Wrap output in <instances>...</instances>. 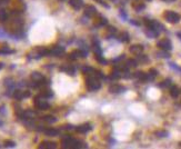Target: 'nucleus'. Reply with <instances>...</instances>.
<instances>
[{
    "mask_svg": "<svg viewBox=\"0 0 181 149\" xmlns=\"http://www.w3.org/2000/svg\"><path fill=\"white\" fill-rule=\"evenodd\" d=\"M86 87L89 91H97L101 88V82L97 77L90 75V76H87L86 78Z\"/></svg>",
    "mask_w": 181,
    "mask_h": 149,
    "instance_id": "1",
    "label": "nucleus"
},
{
    "mask_svg": "<svg viewBox=\"0 0 181 149\" xmlns=\"http://www.w3.org/2000/svg\"><path fill=\"white\" fill-rule=\"evenodd\" d=\"M163 18L166 19L167 21L170 22V24H178L180 21V15L177 13L176 11H172V10H167L163 13Z\"/></svg>",
    "mask_w": 181,
    "mask_h": 149,
    "instance_id": "2",
    "label": "nucleus"
},
{
    "mask_svg": "<svg viewBox=\"0 0 181 149\" xmlns=\"http://www.w3.org/2000/svg\"><path fill=\"white\" fill-rule=\"evenodd\" d=\"M77 143H78V140L72 138L71 136H67V137H65L61 140L62 147H63V148H68V149H76L77 148Z\"/></svg>",
    "mask_w": 181,
    "mask_h": 149,
    "instance_id": "3",
    "label": "nucleus"
},
{
    "mask_svg": "<svg viewBox=\"0 0 181 149\" xmlns=\"http://www.w3.org/2000/svg\"><path fill=\"white\" fill-rule=\"evenodd\" d=\"M43 98L41 95L40 96H37V97L34 98V106H36V108L37 109H40V110H47L48 108H49V103L47 102L46 100H43Z\"/></svg>",
    "mask_w": 181,
    "mask_h": 149,
    "instance_id": "4",
    "label": "nucleus"
},
{
    "mask_svg": "<svg viewBox=\"0 0 181 149\" xmlns=\"http://www.w3.org/2000/svg\"><path fill=\"white\" fill-rule=\"evenodd\" d=\"M158 47H159L161 50H166V51H170L172 49V43L171 41H170V39H168V38H163V39H161L160 41H158Z\"/></svg>",
    "mask_w": 181,
    "mask_h": 149,
    "instance_id": "5",
    "label": "nucleus"
},
{
    "mask_svg": "<svg viewBox=\"0 0 181 149\" xmlns=\"http://www.w3.org/2000/svg\"><path fill=\"white\" fill-rule=\"evenodd\" d=\"M98 15V12H97V8L95 6H91V5H88V6L85 7V16L87 17H93V16H97Z\"/></svg>",
    "mask_w": 181,
    "mask_h": 149,
    "instance_id": "6",
    "label": "nucleus"
},
{
    "mask_svg": "<svg viewBox=\"0 0 181 149\" xmlns=\"http://www.w3.org/2000/svg\"><path fill=\"white\" fill-rule=\"evenodd\" d=\"M63 52H65V48L60 46H55L49 49V55L51 56H61Z\"/></svg>",
    "mask_w": 181,
    "mask_h": 149,
    "instance_id": "7",
    "label": "nucleus"
},
{
    "mask_svg": "<svg viewBox=\"0 0 181 149\" xmlns=\"http://www.w3.org/2000/svg\"><path fill=\"white\" fill-rule=\"evenodd\" d=\"M60 71L68 73V75H70V76H74V73H76V68H74V66H70V65H63V66L60 67Z\"/></svg>",
    "mask_w": 181,
    "mask_h": 149,
    "instance_id": "8",
    "label": "nucleus"
},
{
    "mask_svg": "<svg viewBox=\"0 0 181 149\" xmlns=\"http://www.w3.org/2000/svg\"><path fill=\"white\" fill-rule=\"evenodd\" d=\"M91 129H92V127L90 124H82V125L78 126V127L76 128V131L79 132V134H86V132L90 131Z\"/></svg>",
    "mask_w": 181,
    "mask_h": 149,
    "instance_id": "9",
    "label": "nucleus"
},
{
    "mask_svg": "<svg viewBox=\"0 0 181 149\" xmlns=\"http://www.w3.org/2000/svg\"><path fill=\"white\" fill-rule=\"evenodd\" d=\"M30 96V92L29 91H21V90H16L13 92V97L17 99V100H21L24 98L26 97H29Z\"/></svg>",
    "mask_w": 181,
    "mask_h": 149,
    "instance_id": "10",
    "label": "nucleus"
},
{
    "mask_svg": "<svg viewBox=\"0 0 181 149\" xmlns=\"http://www.w3.org/2000/svg\"><path fill=\"white\" fill-rule=\"evenodd\" d=\"M143 46L142 45H133V46L130 47V52L131 54H133V55H140V54H142V51H143Z\"/></svg>",
    "mask_w": 181,
    "mask_h": 149,
    "instance_id": "11",
    "label": "nucleus"
},
{
    "mask_svg": "<svg viewBox=\"0 0 181 149\" xmlns=\"http://www.w3.org/2000/svg\"><path fill=\"white\" fill-rule=\"evenodd\" d=\"M69 5H70L74 10H79L82 8L83 2H82V0H69Z\"/></svg>",
    "mask_w": 181,
    "mask_h": 149,
    "instance_id": "12",
    "label": "nucleus"
},
{
    "mask_svg": "<svg viewBox=\"0 0 181 149\" xmlns=\"http://www.w3.org/2000/svg\"><path fill=\"white\" fill-rule=\"evenodd\" d=\"M123 90H126V88L120 85H112L109 87V91L111 94H119V92H122Z\"/></svg>",
    "mask_w": 181,
    "mask_h": 149,
    "instance_id": "13",
    "label": "nucleus"
},
{
    "mask_svg": "<svg viewBox=\"0 0 181 149\" xmlns=\"http://www.w3.org/2000/svg\"><path fill=\"white\" fill-rule=\"evenodd\" d=\"M40 149H55L57 148V143H50V141H43L39 145Z\"/></svg>",
    "mask_w": 181,
    "mask_h": 149,
    "instance_id": "14",
    "label": "nucleus"
},
{
    "mask_svg": "<svg viewBox=\"0 0 181 149\" xmlns=\"http://www.w3.org/2000/svg\"><path fill=\"white\" fill-rule=\"evenodd\" d=\"M107 24H108L107 18H104V17H102V16H100V15H98L97 20H95L96 27H102V26H106Z\"/></svg>",
    "mask_w": 181,
    "mask_h": 149,
    "instance_id": "15",
    "label": "nucleus"
},
{
    "mask_svg": "<svg viewBox=\"0 0 181 149\" xmlns=\"http://www.w3.org/2000/svg\"><path fill=\"white\" fill-rule=\"evenodd\" d=\"M133 77H136L138 80H140V81H148V76L146 73H142V71H138V73H136L135 75H133Z\"/></svg>",
    "mask_w": 181,
    "mask_h": 149,
    "instance_id": "16",
    "label": "nucleus"
},
{
    "mask_svg": "<svg viewBox=\"0 0 181 149\" xmlns=\"http://www.w3.org/2000/svg\"><path fill=\"white\" fill-rule=\"evenodd\" d=\"M170 96H171L172 98H177L180 95V89L177 87V86H173L171 85V87H170Z\"/></svg>",
    "mask_w": 181,
    "mask_h": 149,
    "instance_id": "17",
    "label": "nucleus"
},
{
    "mask_svg": "<svg viewBox=\"0 0 181 149\" xmlns=\"http://www.w3.org/2000/svg\"><path fill=\"white\" fill-rule=\"evenodd\" d=\"M118 39L121 41V43H129L130 40V36L129 34L127 32V31H122L121 34L119 35V37H118Z\"/></svg>",
    "mask_w": 181,
    "mask_h": 149,
    "instance_id": "18",
    "label": "nucleus"
},
{
    "mask_svg": "<svg viewBox=\"0 0 181 149\" xmlns=\"http://www.w3.org/2000/svg\"><path fill=\"white\" fill-rule=\"evenodd\" d=\"M81 71H82V73L87 75V76H90V75H93V73H95L96 69L92 67H89V66H85V67L81 68Z\"/></svg>",
    "mask_w": 181,
    "mask_h": 149,
    "instance_id": "19",
    "label": "nucleus"
},
{
    "mask_svg": "<svg viewBox=\"0 0 181 149\" xmlns=\"http://www.w3.org/2000/svg\"><path fill=\"white\" fill-rule=\"evenodd\" d=\"M147 76H148V81H152V80H154V78L158 76V71L152 68V69L149 70V73H147Z\"/></svg>",
    "mask_w": 181,
    "mask_h": 149,
    "instance_id": "20",
    "label": "nucleus"
},
{
    "mask_svg": "<svg viewBox=\"0 0 181 149\" xmlns=\"http://www.w3.org/2000/svg\"><path fill=\"white\" fill-rule=\"evenodd\" d=\"M45 134L47 136H50V137H55L59 134V131L57 129H53V128H47V129H45Z\"/></svg>",
    "mask_w": 181,
    "mask_h": 149,
    "instance_id": "21",
    "label": "nucleus"
},
{
    "mask_svg": "<svg viewBox=\"0 0 181 149\" xmlns=\"http://www.w3.org/2000/svg\"><path fill=\"white\" fill-rule=\"evenodd\" d=\"M43 78H45V77H43L42 75H41V73H32V75H31V79H32V81H34V82L41 81Z\"/></svg>",
    "mask_w": 181,
    "mask_h": 149,
    "instance_id": "22",
    "label": "nucleus"
},
{
    "mask_svg": "<svg viewBox=\"0 0 181 149\" xmlns=\"http://www.w3.org/2000/svg\"><path fill=\"white\" fill-rule=\"evenodd\" d=\"M41 96L45 98H50L53 96V92H52V90L49 88H43L42 91H41Z\"/></svg>",
    "mask_w": 181,
    "mask_h": 149,
    "instance_id": "23",
    "label": "nucleus"
},
{
    "mask_svg": "<svg viewBox=\"0 0 181 149\" xmlns=\"http://www.w3.org/2000/svg\"><path fill=\"white\" fill-rule=\"evenodd\" d=\"M132 7H133V9H135L136 11H142V10L146 8V5L142 2H135L132 5Z\"/></svg>",
    "mask_w": 181,
    "mask_h": 149,
    "instance_id": "24",
    "label": "nucleus"
},
{
    "mask_svg": "<svg viewBox=\"0 0 181 149\" xmlns=\"http://www.w3.org/2000/svg\"><path fill=\"white\" fill-rule=\"evenodd\" d=\"M8 20V12L6 10H0V22H5Z\"/></svg>",
    "mask_w": 181,
    "mask_h": 149,
    "instance_id": "25",
    "label": "nucleus"
},
{
    "mask_svg": "<svg viewBox=\"0 0 181 149\" xmlns=\"http://www.w3.org/2000/svg\"><path fill=\"white\" fill-rule=\"evenodd\" d=\"M171 85H172L171 79H166V80H163L162 82H160L158 86L161 87V88H169V87H171Z\"/></svg>",
    "mask_w": 181,
    "mask_h": 149,
    "instance_id": "26",
    "label": "nucleus"
},
{
    "mask_svg": "<svg viewBox=\"0 0 181 149\" xmlns=\"http://www.w3.org/2000/svg\"><path fill=\"white\" fill-rule=\"evenodd\" d=\"M127 67L128 68H136L138 66V60H135V59H129V60H127L126 62Z\"/></svg>",
    "mask_w": 181,
    "mask_h": 149,
    "instance_id": "27",
    "label": "nucleus"
},
{
    "mask_svg": "<svg viewBox=\"0 0 181 149\" xmlns=\"http://www.w3.org/2000/svg\"><path fill=\"white\" fill-rule=\"evenodd\" d=\"M154 135L159 138H165V137H168L169 132L167 130H158V131L154 132Z\"/></svg>",
    "mask_w": 181,
    "mask_h": 149,
    "instance_id": "28",
    "label": "nucleus"
},
{
    "mask_svg": "<svg viewBox=\"0 0 181 149\" xmlns=\"http://www.w3.org/2000/svg\"><path fill=\"white\" fill-rule=\"evenodd\" d=\"M95 57H96V60L98 61L99 64H101V65H107L108 61L106 60V59H104L103 56H102V55H95Z\"/></svg>",
    "mask_w": 181,
    "mask_h": 149,
    "instance_id": "29",
    "label": "nucleus"
},
{
    "mask_svg": "<svg viewBox=\"0 0 181 149\" xmlns=\"http://www.w3.org/2000/svg\"><path fill=\"white\" fill-rule=\"evenodd\" d=\"M42 119H43V121L48 122V124H53V122H56V120H57L53 116H45Z\"/></svg>",
    "mask_w": 181,
    "mask_h": 149,
    "instance_id": "30",
    "label": "nucleus"
},
{
    "mask_svg": "<svg viewBox=\"0 0 181 149\" xmlns=\"http://www.w3.org/2000/svg\"><path fill=\"white\" fill-rule=\"evenodd\" d=\"M117 34V29L114 27H109L108 28V34H107V37L108 38H110L111 36H114V35Z\"/></svg>",
    "mask_w": 181,
    "mask_h": 149,
    "instance_id": "31",
    "label": "nucleus"
},
{
    "mask_svg": "<svg viewBox=\"0 0 181 149\" xmlns=\"http://www.w3.org/2000/svg\"><path fill=\"white\" fill-rule=\"evenodd\" d=\"M157 56L161 58H169L170 57V54H169L168 51H166V50H162V51L157 52Z\"/></svg>",
    "mask_w": 181,
    "mask_h": 149,
    "instance_id": "32",
    "label": "nucleus"
},
{
    "mask_svg": "<svg viewBox=\"0 0 181 149\" xmlns=\"http://www.w3.org/2000/svg\"><path fill=\"white\" fill-rule=\"evenodd\" d=\"M13 50L7 48V47H3V48L0 49V54H3V55H8V54H13Z\"/></svg>",
    "mask_w": 181,
    "mask_h": 149,
    "instance_id": "33",
    "label": "nucleus"
},
{
    "mask_svg": "<svg viewBox=\"0 0 181 149\" xmlns=\"http://www.w3.org/2000/svg\"><path fill=\"white\" fill-rule=\"evenodd\" d=\"M138 56H139L138 60L140 61V62H146V61H148V58L144 55H141V54H140V55H138Z\"/></svg>",
    "mask_w": 181,
    "mask_h": 149,
    "instance_id": "34",
    "label": "nucleus"
},
{
    "mask_svg": "<svg viewBox=\"0 0 181 149\" xmlns=\"http://www.w3.org/2000/svg\"><path fill=\"white\" fill-rule=\"evenodd\" d=\"M5 146L6 147H15L16 143L13 141H10V140H7L6 143H5Z\"/></svg>",
    "mask_w": 181,
    "mask_h": 149,
    "instance_id": "35",
    "label": "nucleus"
},
{
    "mask_svg": "<svg viewBox=\"0 0 181 149\" xmlns=\"http://www.w3.org/2000/svg\"><path fill=\"white\" fill-rule=\"evenodd\" d=\"M122 59H125V55H121L120 57L116 58V59H114V62H118V61L122 60Z\"/></svg>",
    "mask_w": 181,
    "mask_h": 149,
    "instance_id": "36",
    "label": "nucleus"
},
{
    "mask_svg": "<svg viewBox=\"0 0 181 149\" xmlns=\"http://www.w3.org/2000/svg\"><path fill=\"white\" fill-rule=\"evenodd\" d=\"M129 22H130V24H135V26H138V27H139V26H140V22L135 21V20H129Z\"/></svg>",
    "mask_w": 181,
    "mask_h": 149,
    "instance_id": "37",
    "label": "nucleus"
},
{
    "mask_svg": "<svg viewBox=\"0 0 181 149\" xmlns=\"http://www.w3.org/2000/svg\"><path fill=\"white\" fill-rule=\"evenodd\" d=\"M120 16H121L123 19H126V20H127V15L125 13V11H123V10H121V11H120Z\"/></svg>",
    "mask_w": 181,
    "mask_h": 149,
    "instance_id": "38",
    "label": "nucleus"
},
{
    "mask_svg": "<svg viewBox=\"0 0 181 149\" xmlns=\"http://www.w3.org/2000/svg\"><path fill=\"white\" fill-rule=\"evenodd\" d=\"M162 1H165V2H173L176 0H162Z\"/></svg>",
    "mask_w": 181,
    "mask_h": 149,
    "instance_id": "39",
    "label": "nucleus"
},
{
    "mask_svg": "<svg viewBox=\"0 0 181 149\" xmlns=\"http://www.w3.org/2000/svg\"><path fill=\"white\" fill-rule=\"evenodd\" d=\"M177 36H178L179 38H180V39H181V31H180V32H178V34H177Z\"/></svg>",
    "mask_w": 181,
    "mask_h": 149,
    "instance_id": "40",
    "label": "nucleus"
},
{
    "mask_svg": "<svg viewBox=\"0 0 181 149\" xmlns=\"http://www.w3.org/2000/svg\"><path fill=\"white\" fill-rule=\"evenodd\" d=\"M6 1H8V0H0V3H1V2H6Z\"/></svg>",
    "mask_w": 181,
    "mask_h": 149,
    "instance_id": "41",
    "label": "nucleus"
},
{
    "mask_svg": "<svg viewBox=\"0 0 181 149\" xmlns=\"http://www.w3.org/2000/svg\"><path fill=\"white\" fill-rule=\"evenodd\" d=\"M1 67H2V64H0V68H1Z\"/></svg>",
    "mask_w": 181,
    "mask_h": 149,
    "instance_id": "42",
    "label": "nucleus"
},
{
    "mask_svg": "<svg viewBox=\"0 0 181 149\" xmlns=\"http://www.w3.org/2000/svg\"><path fill=\"white\" fill-rule=\"evenodd\" d=\"M59 1H65V0H59Z\"/></svg>",
    "mask_w": 181,
    "mask_h": 149,
    "instance_id": "43",
    "label": "nucleus"
},
{
    "mask_svg": "<svg viewBox=\"0 0 181 149\" xmlns=\"http://www.w3.org/2000/svg\"><path fill=\"white\" fill-rule=\"evenodd\" d=\"M148 1H150V0H148Z\"/></svg>",
    "mask_w": 181,
    "mask_h": 149,
    "instance_id": "44",
    "label": "nucleus"
},
{
    "mask_svg": "<svg viewBox=\"0 0 181 149\" xmlns=\"http://www.w3.org/2000/svg\"><path fill=\"white\" fill-rule=\"evenodd\" d=\"M180 146H181V143H180Z\"/></svg>",
    "mask_w": 181,
    "mask_h": 149,
    "instance_id": "45",
    "label": "nucleus"
}]
</instances>
